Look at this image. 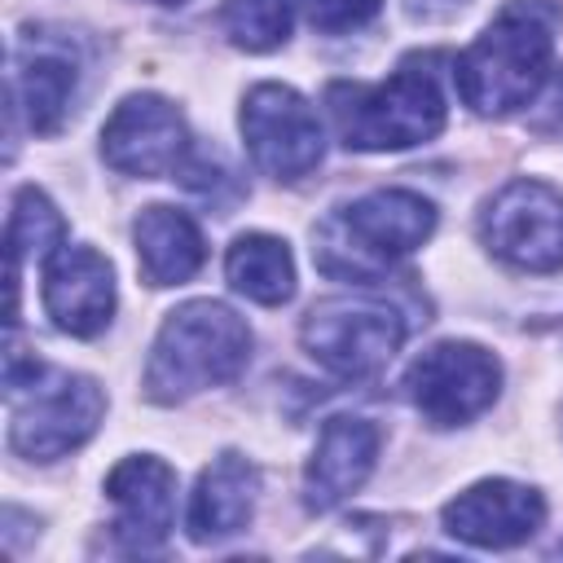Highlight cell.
Returning <instances> with one entry per match:
<instances>
[{
	"label": "cell",
	"mask_w": 563,
	"mask_h": 563,
	"mask_svg": "<svg viewBox=\"0 0 563 563\" xmlns=\"http://www.w3.org/2000/svg\"><path fill=\"white\" fill-rule=\"evenodd\" d=\"M559 22L563 9L554 0H510L453 62L457 97L475 114H510L528 106L550 79Z\"/></svg>",
	"instance_id": "obj_1"
},
{
	"label": "cell",
	"mask_w": 563,
	"mask_h": 563,
	"mask_svg": "<svg viewBox=\"0 0 563 563\" xmlns=\"http://www.w3.org/2000/svg\"><path fill=\"white\" fill-rule=\"evenodd\" d=\"M435 229V207L413 189H374L312 233V260L339 282H378L396 260L418 251Z\"/></svg>",
	"instance_id": "obj_2"
},
{
	"label": "cell",
	"mask_w": 563,
	"mask_h": 563,
	"mask_svg": "<svg viewBox=\"0 0 563 563\" xmlns=\"http://www.w3.org/2000/svg\"><path fill=\"white\" fill-rule=\"evenodd\" d=\"M251 361V330L246 321L216 303V299H189L176 312H167L150 365H145V396L158 405L189 400L194 391L233 383Z\"/></svg>",
	"instance_id": "obj_3"
},
{
	"label": "cell",
	"mask_w": 563,
	"mask_h": 563,
	"mask_svg": "<svg viewBox=\"0 0 563 563\" xmlns=\"http://www.w3.org/2000/svg\"><path fill=\"white\" fill-rule=\"evenodd\" d=\"M325 106L347 150H409L444 128V92L422 62H405L383 84H330Z\"/></svg>",
	"instance_id": "obj_4"
},
{
	"label": "cell",
	"mask_w": 563,
	"mask_h": 563,
	"mask_svg": "<svg viewBox=\"0 0 563 563\" xmlns=\"http://www.w3.org/2000/svg\"><path fill=\"white\" fill-rule=\"evenodd\" d=\"M299 339L321 369L339 378H369L405 343V317L369 295H330L308 308Z\"/></svg>",
	"instance_id": "obj_5"
},
{
	"label": "cell",
	"mask_w": 563,
	"mask_h": 563,
	"mask_svg": "<svg viewBox=\"0 0 563 563\" xmlns=\"http://www.w3.org/2000/svg\"><path fill=\"white\" fill-rule=\"evenodd\" d=\"M484 246L523 273L563 268V194L545 180H510L479 216Z\"/></svg>",
	"instance_id": "obj_6"
},
{
	"label": "cell",
	"mask_w": 563,
	"mask_h": 563,
	"mask_svg": "<svg viewBox=\"0 0 563 563\" xmlns=\"http://www.w3.org/2000/svg\"><path fill=\"white\" fill-rule=\"evenodd\" d=\"M409 400L413 409L431 422V427H462L471 418H479L501 387V365L493 352H484L479 343H435L427 347L409 374H405Z\"/></svg>",
	"instance_id": "obj_7"
},
{
	"label": "cell",
	"mask_w": 563,
	"mask_h": 563,
	"mask_svg": "<svg viewBox=\"0 0 563 563\" xmlns=\"http://www.w3.org/2000/svg\"><path fill=\"white\" fill-rule=\"evenodd\" d=\"M242 141L251 163L273 180H299L321 163L325 136L317 110L290 84H255L242 101Z\"/></svg>",
	"instance_id": "obj_8"
},
{
	"label": "cell",
	"mask_w": 563,
	"mask_h": 563,
	"mask_svg": "<svg viewBox=\"0 0 563 563\" xmlns=\"http://www.w3.org/2000/svg\"><path fill=\"white\" fill-rule=\"evenodd\" d=\"M106 413V396L84 374H44L35 378V391L26 405L13 409L9 444L13 453L31 462H53L70 449H79Z\"/></svg>",
	"instance_id": "obj_9"
},
{
	"label": "cell",
	"mask_w": 563,
	"mask_h": 563,
	"mask_svg": "<svg viewBox=\"0 0 563 563\" xmlns=\"http://www.w3.org/2000/svg\"><path fill=\"white\" fill-rule=\"evenodd\" d=\"M101 158L123 176H172L189 158V128L167 97L136 92L101 128Z\"/></svg>",
	"instance_id": "obj_10"
},
{
	"label": "cell",
	"mask_w": 563,
	"mask_h": 563,
	"mask_svg": "<svg viewBox=\"0 0 563 563\" xmlns=\"http://www.w3.org/2000/svg\"><path fill=\"white\" fill-rule=\"evenodd\" d=\"M44 312L62 334L92 339L114 317V273L92 246H57L44 264Z\"/></svg>",
	"instance_id": "obj_11"
},
{
	"label": "cell",
	"mask_w": 563,
	"mask_h": 563,
	"mask_svg": "<svg viewBox=\"0 0 563 563\" xmlns=\"http://www.w3.org/2000/svg\"><path fill=\"white\" fill-rule=\"evenodd\" d=\"M541 523H545L541 493L515 479H479L444 506V528L457 541L484 550H510L528 541Z\"/></svg>",
	"instance_id": "obj_12"
},
{
	"label": "cell",
	"mask_w": 563,
	"mask_h": 563,
	"mask_svg": "<svg viewBox=\"0 0 563 563\" xmlns=\"http://www.w3.org/2000/svg\"><path fill=\"white\" fill-rule=\"evenodd\" d=\"M106 497L114 501V537L128 550H154L167 541L176 519V471L163 457H123L106 475Z\"/></svg>",
	"instance_id": "obj_13"
},
{
	"label": "cell",
	"mask_w": 563,
	"mask_h": 563,
	"mask_svg": "<svg viewBox=\"0 0 563 563\" xmlns=\"http://www.w3.org/2000/svg\"><path fill=\"white\" fill-rule=\"evenodd\" d=\"M378 457V427L369 418H352L339 413L321 427L317 449L303 466V501L308 510H334L343 506L374 471Z\"/></svg>",
	"instance_id": "obj_14"
},
{
	"label": "cell",
	"mask_w": 563,
	"mask_h": 563,
	"mask_svg": "<svg viewBox=\"0 0 563 563\" xmlns=\"http://www.w3.org/2000/svg\"><path fill=\"white\" fill-rule=\"evenodd\" d=\"M255 488H260L255 466L242 453H220L198 475V488L189 501V537L207 545L242 532L255 510Z\"/></svg>",
	"instance_id": "obj_15"
},
{
	"label": "cell",
	"mask_w": 563,
	"mask_h": 563,
	"mask_svg": "<svg viewBox=\"0 0 563 563\" xmlns=\"http://www.w3.org/2000/svg\"><path fill=\"white\" fill-rule=\"evenodd\" d=\"M132 242H136L141 277L150 286H180L207 260L198 224L176 207H145L132 224Z\"/></svg>",
	"instance_id": "obj_16"
},
{
	"label": "cell",
	"mask_w": 563,
	"mask_h": 563,
	"mask_svg": "<svg viewBox=\"0 0 563 563\" xmlns=\"http://www.w3.org/2000/svg\"><path fill=\"white\" fill-rule=\"evenodd\" d=\"M224 277L251 303L277 308L295 295V260L290 246L273 233H242L224 255Z\"/></svg>",
	"instance_id": "obj_17"
},
{
	"label": "cell",
	"mask_w": 563,
	"mask_h": 563,
	"mask_svg": "<svg viewBox=\"0 0 563 563\" xmlns=\"http://www.w3.org/2000/svg\"><path fill=\"white\" fill-rule=\"evenodd\" d=\"M13 92L26 110V123L31 132L40 136H53L66 119V106H70V92H75V62L66 53H53V48H22L18 57V70H13Z\"/></svg>",
	"instance_id": "obj_18"
},
{
	"label": "cell",
	"mask_w": 563,
	"mask_h": 563,
	"mask_svg": "<svg viewBox=\"0 0 563 563\" xmlns=\"http://www.w3.org/2000/svg\"><path fill=\"white\" fill-rule=\"evenodd\" d=\"M66 238V220L62 211L35 189L22 185L13 194V211H9V290H13V317H18V282H22V260H48Z\"/></svg>",
	"instance_id": "obj_19"
},
{
	"label": "cell",
	"mask_w": 563,
	"mask_h": 563,
	"mask_svg": "<svg viewBox=\"0 0 563 563\" xmlns=\"http://www.w3.org/2000/svg\"><path fill=\"white\" fill-rule=\"evenodd\" d=\"M224 35L246 53H268L290 35V0H224Z\"/></svg>",
	"instance_id": "obj_20"
},
{
	"label": "cell",
	"mask_w": 563,
	"mask_h": 563,
	"mask_svg": "<svg viewBox=\"0 0 563 563\" xmlns=\"http://www.w3.org/2000/svg\"><path fill=\"white\" fill-rule=\"evenodd\" d=\"M303 9H308V22H312L317 31L339 35V31L365 26V22L383 9V0H303Z\"/></svg>",
	"instance_id": "obj_21"
},
{
	"label": "cell",
	"mask_w": 563,
	"mask_h": 563,
	"mask_svg": "<svg viewBox=\"0 0 563 563\" xmlns=\"http://www.w3.org/2000/svg\"><path fill=\"white\" fill-rule=\"evenodd\" d=\"M418 4H422V9H431V4H444V9H449L453 0H413V9H418Z\"/></svg>",
	"instance_id": "obj_22"
},
{
	"label": "cell",
	"mask_w": 563,
	"mask_h": 563,
	"mask_svg": "<svg viewBox=\"0 0 563 563\" xmlns=\"http://www.w3.org/2000/svg\"><path fill=\"white\" fill-rule=\"evenodd\" d=\"M150 4H180V0H150Z\"/></svg>",
	"instance_id": "obj_23"
}]
</instances>
